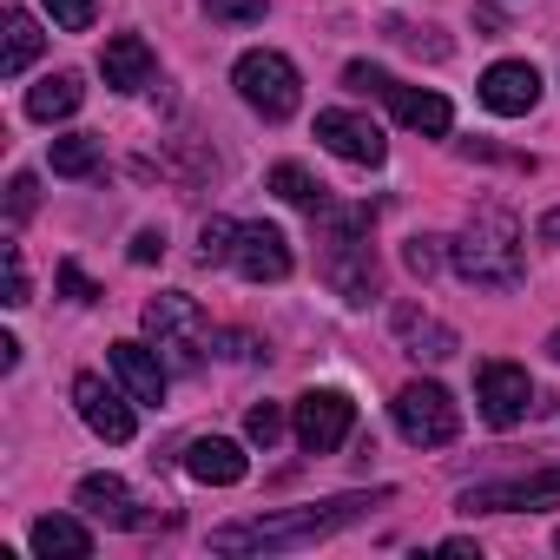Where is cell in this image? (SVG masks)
<instances>
[{"label":"cell","instance_id":"obj_36","mask_svg":"<svg viewBox=\"0 0 560 560\" xmlns=\"http://www.w3.org/2000/svg\"><path fill=\"white\" fill-rule=\"evenodd\" d=\"M547 357H553V363H560V330H553V337H547Z\"/></svg>","mask_w":560,"mask_h":560},{"label":"cell","instance_id":"obj_16","mask_svg":"<svg viewBox=\"0 0 560 560\" xmlns=\"http://www.w3.org/2000/svg\"><path fill=\"white\" fill-rule=\"evenodd\" d=\"M100 73H106L113 93H145L152 86V47L139 34H113L106 54H100Z\"/></svg>","mask_w":560,"mask_h":560},{"label":"cell","instance_id":"obj_5","mask_svg":"<svg viewBox=\"0 0 560 560\" xmlns=\"http://www.w3.org/2000/svg\"><path fill=\"white\" fill-rule=\"evenodd\" d=\"M231 86H237V93H244V106H250V113H264V119H291V113L304 106V80H298V67H291L284 54H270V47L244 54V60H237V73H231Z\"/></svg>","mask_w":560,"mask_h":560},{"label":"cell","instance_id":"obj_11","mask_svg":"<svg viewBox=\"0 0 560 560\" xmlns=\"http://www.w3.org/2000/svg\"><path fill=\"white\" fill-rule=\"evenodd\" d=\"M317 139H324L337 159H350V165H383V159H389L383 126H376V119H363V113H343V106L317 113Z\"/></svg>","mask_w":560,"mask_h":560},{"label":"cell","instance_id":"obj_19","mask_svg":"<svg viewBox=\"0 0 560 560\" xmlns=\"http://www.w3.org/2000/svg\"><path fill=\"white\" fill-rule=\"evenodd\" d=\"M34 553L40 560H86L93 553V527L73 514H40L34 521Z\"/></svg>","mask_w":560,"mask_h":560},{"label":"cell","instance_id":"obj_31","mask_svg":"<svg viewBox=\"0 0 560 560\" xmlns=\"http://www.w3.org/2000/svg\"><path fill=\"white\" fill-rule=\"evenodd\" d=\"M211 21H264V0H205Z\"/></svg>","mask_w":560,"mask_h":560},{"label":"cell","instance_id":"obj_23","mask_svg":"<svg viewBox=\"0 0 560 560\" xmlns=\"http://www.w3.org/2000/svg\"><path fill=\"white\" fill-rule=\"evenodd\" d=\"M54 172H60V178H93V172H100V139H86V132L54 139Z\"/></svg>","mask_w":560,"mask_h":560},{"label":"cell","instance_id":"obj_20","mask_svg":"<svg viewBox=\"0 0 560 560\" xmlns=\"http://www.w3.org/2000/svg\"><path fill=\"white\" fill-rule=\"evenodd\" d=\"M40 54V27L27 8H8V21H0V80H21Z\"/></svg>","mask_w":560,"mask_h":560},{"label":"cell","instance_id":"obj_22","mask_svg":"<svg viewBox=\"0 0 560 560\" xmlns=\"http://www.w3.org/2000/svg\"><path fill=\"white\" fill-rule=\"evenodd\" d=\"M396 337L409 343V357H455V330H448V324H435V317H422L416 304H402V311H396Z\"/></svg>","mask_w":560,"mask_h":560},{"label":"cell","instance_id":"obj_7","mask_svg":"<svg viewBox=\"0 0 560 560\" xmlns=\"http://www.w3.org/2000/svg\"><path fill=\"white\" fill-rule=\"evenodd\" d=\"M475 402H481L488 429H521L527 409H534V383H527L521 363H481L475 370Z\"/></svg>","mask_w":560,"mask_h":560},{"label":"cell","instance_id":"obj_2","mask_svg":"<svg viewBox=\"0 0 560 560\" xmlns=\"http://www.w3.org/2000/svg\"><path fill=\"white\" fill-rule=\"evenodd\" d=\"M455 270L468 277L475 291H514L521 284V270H527V250H521V224L508 205H475L448 244Z\"/></svg>","mask_w":560,"mask_h":560},{"label":"cell","instance_id":"obj_35","mask_svg":"<svg viewBox=\"0 0 560 560\" xmlns=\"http://www.w3.org/2000/svg\"><path fill=\"white\" fill-rule=\"evenodd\" d=\"M540 237H547V244H560V211H547V218H540Z\"/></svg>","mask_w":560,"mask_h":560},{"label":"cell","instance_id":"obj_33","mask_svg":"<svg viewBox=\"0 0 560 560\" xmlns=\"http://www.w3.org/2000/svg\"><path fill=\"white\" fill-rule=\"evenodd\" d=\"M343 86H350V93H389V73H376V67H363V60H357V67L343 73Z\"/></svg>","mask_w":560,"mask_h":560},{"label":"cell","instance_id":"obj_10","mask_svg":"<svg viewBox=\"0 0 560 560\" xmlns=\"http://www.w3.org/2000/svg\"><path fill=\"white\" fill-rule=\"evenodd\" d=\"M73 409H80V422H86L100 442H113V448L132 442V429H139V422H132V396H119V389H113L106 376H93V370L73 376Z\"/></svg>","mask_w":560,"mask_h":560},{"label":"cell","instance_id":"obj_28","mask_svg":"<svg viewBox=\"0 0 560 560\" xmlns=\"http://www.w3.org/2000/svg\"><path fill=\"white\" fill-rule=\"evenodd\" d=\"M40 8H47L54 27H67V34H86V27H93V0H40Z\"/></svg>","mask_w":560,"mask_h":560},{"label":"cell","instance_id":"obj_21","mask_svg":"<svg viewBox=\"0 0 560 560\" xmlns=\"http://www.w3.org/2000/svg\"><path fill=\"white\" fill-rule=\"evenodd\" d=\"M80 100H86L80 73H47V80L27 93V119H40V126H54V119H73V113H80Z\"/></svg>","mask_w":560,"mask_h":560},{"label":"cell","instance_id":"obj_32","mask_svg":"<svg viewBox=\"0 0 560 560\" xmlns=\"http://www.w3.org/2000/svg\"><path fill=\"white\" fill-rule=\"evenodd\" d=\"M8 304H14V311L27 304V264H21V244H8Z\"/></svg>","mask_w":560,"mask_h":560},{"label":"cell","instance_id":"obj_13","mask_svg":"<svg viewBox=\"0 0 560 560\" xmlns=\"http://www.w3.org/2000/svg\"><path fill=\"white\" fill-rule=\"evenodd\" d=\"M534 100H540V73H534L527 60H494V67L481 73V106H488V113L521 119V113H534Z\"/></svg>","mask_w":560,"mask_h":560},{"label":"cell","instance_id":"obj_8","mask_svg":"<svg viewBox=\"0 0 560 560\" xmlns=\"http://www.w3.org/2000/svg\"><path fill=\"white\" fill-rule=\"evenodd\" d=\"M560 501V462L514 475V481H481L462 494V514H521V508H553Z\"/></svg>","mask_w":560,"mask_h":560},{"label":"cell","instance_id":"obj_15","mask_svg":"<svg viewBox=\"0 0 560 560\" xmlns=\"http://www.w3.org/2000/svg\"><path fill=\"white\" fill-rule=\"evenodd\" d=\"M73 508L86 521H106V527H145V514H139V501H132V488L119 475H86L80 494H73Z\"/></svg>","mask_w":560,"mask_h":560},{"label":"cell","instance_id":"obj_6","mask_svg":"<svg viewBox=\"0 0 560 560\" xmlns=\"http://www.w3.org/2000/svg\"><path fill=\"white\" fill-rule=\"evenodd\" d=\"M389 409H396L402 442H416V448H448L462 435V409H455V396L442 383H402Z\"/></svg>","mask_w":560,"mask_h":560},{"label":"cell","instance_id":"obj_4","mask_svg":"<svg viewBox=\"0 0 560 560\" xmlns=\"http://www.w3.org/2000/svg\"><path fill=\"white\" fill-rule=\"evenodd\" d=\"M145 337L165 350V363H172V370H198V363H205V343H211V324H205L198 298L165 291V298H152V304H145Z\"/></svg>","mask_w":560,"mask_h":560},{"label":"cell","instance_id":"obj_9","mask_svg":"<svg viewBox=\"0 0 560 560\" xmlns=\"http://www.w3.org/2000/svg\"><path fill=\"white\" fill-rule=\"evenodd\" d=\"M350 429H357V402H350L343 389H311V396H298V442H304L311 455L343 448Z\"/></svg>","mask_w":560,"mask_h":560},{"label":"cell","instance_id":"obj_27","mask_svg":"<svg viewBox=\"0 0 560 560\" xmlns=\"http://www.w3.org/2000/svg\"><path fill=\"white\" fill-rule=\"evenodd\" d=\"M244 435H250L257 448H270L277 435H284V409H277V402H257V409L244 416Z\"/></svg>","mask_w":560,"mask_h":560},{"label":"cell","instance_id":"obj_12","mask_svg":"<svg viewBox=\"0 0 560 560\" xmlns=\"http://www.w3.org/2000/svg\"><path fill=\"white\" fill-rule=\"evenodd\" d=\"M231 264L250 277V284H284V277H291V237L277 231V224H244Z\"/></svg>","mask_w":560,"mask_h":560},{"label":"cell","instance_id":"obj_25","mask_svg":"<svg viewBox=\"0 0 560 560\" xmlns=\"http://www.w3.org/2000/svg\"><path fill=\"white\" fill-rule=\"evenodd\" d=\"M237 231H244V224H231V218H205V231H198V264H231V257H237Z\"/></svg>","mask_w":560,"mask_h":560},{"label":"cell","instance_id":"obj_29","mask_svg":"<svg viewBox=\"0 0 560 560\" xmlns=\"http://www.w3.org/2000/svg\"><path fill=\"white\" fill-rule=\"evenodd\" d=\"M402 264H409L416 277H435V270H442V237H409V244H402Z\"/></svg>","mask_w":560,"mask_h":560},{"label":"cell","instance_id":"obj_18","mask_svg":"<svg viewBox=\"0 0 560 560\" xmlns=\"http://www.w3.org/2000/svg\"><path fill=\"white\" fill-rule=\"evenodd\" d=\"M113 376L126 383L132 402H145V409L165 402V363H159L145 343H113Z\"/></svg>","mask_w":560,"mask_h":560},{"label":"cell","instance_id":"obj_1","mask_svg":"<svg viewBox=\"0 0 560 560\" xmlns=\"http://www.w3.org/2000/svg\"><path fill=\"white\" fill-rule=\"evenodd\" d=\"M376 501H389V488H376V494H337V501L284 508V514H257V521H231V527H211V547L218 553H284V547H311V540H330V534L357 527Z\"/></svg>","mask_w":560,"mask_h":560},{"label":"cell","instance_id":"obj_24","mask_svg":"<svg viewBox=\"0 0 560 560\" xmlns=\"http://www.w3.org/2000/svg\"><path fill=\"white\" fill-rule=\"evenodd\" d=\"M270 191H277V198H291V205H304V211H324V185H317L304 165H291V159H284V165H270Z\"/></svg>","mask_w":560,"mask_h":560},{"label":"cell","instance_id":"obj_3","mask_svg":"<svg viewBox=\"0 0 560 560\" xmlns=\"http://www.w3.org/2000/svg\"><path fill=\"white\" fill-rule=\"evenodd\" d=\"M370 211H330V231H324V277L343 304H370L376 298V244L363 237Z\"/></svg>","mask_w":560,"mask_h":560},{"label":"cell","instance_id":"obj_30","mask_svg":"<svg viewBox=\"0 0 560 560\" xmlns=\"http://www.w3.org/2000/svg\"><path fill=\"white\" fill-rule=\"evenodd\" d=\"M60 291H67L73 304H100V284H93L80 264H60Z\"/></svg>","mask_w":560,"mask_h":560},{"label":"cell","instance_id":"obj_17","mask_svg":"<svg viewBox=\"0 0 560 560\" xmlns=\"http://www.w3.org/2000/svg\"><path fill=\"white\" fill-rule=\"evenodd\" d=\"M389 106H396V119L409 126V132H422V139H442L448 126H455V106L442 100V93H429V86H396L389 80V93H383Z\"/></svg>","mask_w":560,"mask_h":560},{"label":"cell","instance_id":"obj_14","mask_svg":"<svg viewBox=\"0 0 560 560\" xmlns=\"http://www.w3.org/2000/svg\"><path fill=\"white\" fill-rule=\"evenodd\" d=\"M185 475L205 481V488H237V481L250 475V462H244V448H237L231 435H198V442L185 448Z\"/></svg>","mask_w":560,"mask_h":560},{"label":"cell","instance_id":"obj_34","mask_svg":"<svg viewBox=\"0 0 560 560\" xmlns=\"http://www.w3.org/2000/svg\"><path fill=\"white\" fill-rule=\"evenodd\" d=\"M159 257H165V231H159V224H145V231L132 237V264H159Z\"/></svg>","mask_w":560,"mask_h":560},{"label":"cell","instance_id":"obj_26","mask_svg":"<svg viewBox=\"0 0 560 560\" xmlns=\"http://www.w3.org/2000/svg\"><path fill=\"white\" fill-rule=\"evenodd\" d=\"M34 205H40V185H34V172H14V178H8V224L21 231V224L34 218Z\"/></svg>","mask_w":560,"mask_h":560},{"label":"cell","instance_id":"obj_37","mask_svg":"<svg viewBox=\"0 0 560 560\" xmlns=\"http://www.w3.org/2000/svg\"><path fill=\"white\" fill-rule=\"evenodd\" d=\"M553 547H560V534H553Z\"/></svg>","mask_w":560,"mask_h":560}]
</instances>
